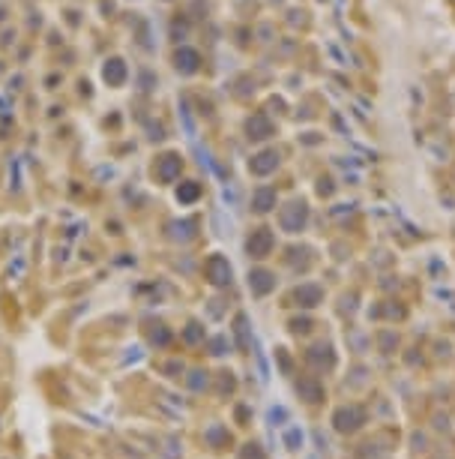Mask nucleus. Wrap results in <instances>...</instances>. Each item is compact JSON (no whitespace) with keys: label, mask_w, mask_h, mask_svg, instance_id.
<instances>
[{"label":"nucleus","mask_w":455,"mask_h":459,"mask_svg":"<svg viewBox=\"0 0 455 459\" xmlns=\"http://www.w3.org/2000/svg\"><path fill=\"white\" fill-rule=\"evenodd\" d=\"M362 423H366V411L360 408V405H342V408H335V414H333V426H335V432H357Z\"/></svg>","instance_id":"1"},{"label":"nucleus","mask_w":455,"mask_h":459,"mask_svg":"<svg viewBox=\"0 0 455 459\" xmlns=\"http://www.w3.org/2000/svg\"><path fill=\"white\" fill-rule=\"evenodd\" d=\"M207 282L216 285V288L231 285V264H228L222 255H213L207 261Z\"/></svg>","instance_id":"2"},{"label":"nucleus","mask_w":455,"mask_h":459,"mask_svg":"<svg viewBox=\"0 0 455 459\" xmlns=\"http://www.w3.org/2000/svg\"><path fill=\"white\" fill-rule=\"evenodd\" d=\"M294 300H297V306H303V309H315V306L324 300V288L306 282V285H299L294 291Z\"/></svg>","instance_id":"3"},{"label":"nucleus","mask_w":455,"mask_h":459,"mask_svg":"<svg viewBox=\"0 0 455 459\" xmlns=\"http://www.w3.org/2000/svg\"><path fill=\"white\" fill-rule=\"evenodd\" d=\"M249 288H252L254 297H263V294H270L272 288H276V276H272L270 270H252V273H249Z\"/></svg>","instance_id":"4"},{"label":"nucleus","mask_w":455,"mask_h":459,"mask_svg":"<svg viewBox=\"0 0 455 459\" xmlns=\"http://www.w3.org/2000/svg\"><path fill=\"white\" fill-rule=\"evenodd\" d=\"M297 393L303 396L306 402H321L324 399V384L317 381L315 375H306V378H299V381H297Z\"/></svg>","instance_id":"5"},{"label":"nucleus","mask_w":455,"mask_h":459,"mask_svg":"<svg viewBox=\"0 0 455 459\" xmlns=\"http://www.w3.org/2000/svg\"><path fill=\"white\" fill-rule=\"evenodd\" d=\"M270 246H272V234L267 228H258L249 237V255L252 258H263V255H270Z\"/></svg>","instance_id":"6"},{"label":"nucleus","mask_w":455,"mask_h":459,"mask_svg":"<svg viewBox=\"0 0 455 459\" xmlns=\"http://www.w3.org/2000/svg\"><path fill=\"white\" fill-rule=\"evenodd\" d=\"M306 360H308V363H315L317 369H333L335 366V354H333V348L330 345H324V342H321V345H312V348H308V354H306Z\"/></svg>","instance_id":"7"},{"label":"nucleus","mask_w":455,"mask_h":459,"mask_svg":"<svg viewBox=\"0 0 455 459\" xmlns=\"http://www.w3.org/2000/svg\"><path fill=\"white\" fill-rule=\"evenodd\" d=\"M204 438L210 441L213 447H219V450L228 447V441H231V435H228V429H225V426H210V429L204 432Z\"/></svg>","instance_id":"8"},{"label":"nucleus","mask_w":455,"mask_h":459,"mask_svg":"<svg viewBox=\"0 0 455 459\" xmlns=\"http://www.w3.org/2000/svg\"><path fill=\"white\" fill-rule=\"evenodd\" d=\"M234 330H236V342H240V348H249L252 339H249V327H245V315H236V318H234Z\"/></svg>","instance_id":"9"},{"label":"nucleus","mask_w":455,"mask_h":459,"mask_svg":"<svg viewBox=\"0 0 455 459\" xmlns=\"http://www.w3.org/2000/svg\"><path fill=\"white\" fill-rule=\"evenodd\" d=\"M189 387H192L195 393H201V390H207V384H210V378H207V372H201V369H195V372H189Z\"/></svg>","instance_id":"10"},{"label":"nucleus","mask_w":455,"mask_h":459,"mask_svg":"<svg viewBox=\"0 0 455 459\" xmlns=\"http://www.w3.org/2000/svg\"><path fill=\"white\" fill-rule=\"evenodd\" d=\"M150 342H156V345H168V342H171V330L165 327V324H156V327L150 330Z\"/></svg>","instance_id":"11"},{"label":"nucleus","mask_w":455,"mask_h":459,"mask_svg":"<svg viewBox=\"0 0 455 459\" xmlns=\"http://www.w3.org/2000/svg\"><path fill=\"white\" fill-rule=\"evenodd\" d=\"M183 336H186V342H201V339H204V327H201L198 321H189Z\"/></svg>","instance_id":"12"},{"label":"nucleus","mask_w":455,"mask_h":459,"mask_svg":"<svg viewBox=\"0 0 455 459\" xmlns=\"http://www.w3.org/2000/svg\"><path fill=\"white\" fill-rule=\"evenodd\" d=\"M285 444H288V450H299V444H303V432H299V429H288L285 432Z\"/></svg>","instance_id":"13"},{"label":"nucleus","mask_w":455,"mask_h":459,"mask_svg":"<svg viewBox=\"0 0 455 459\" xmlns=\"http://www.w3.org/2000/svg\"><path fill=\"white\" fill-rule=\"evenodd\" d=\"M240 459H267V456H263V450L258 444H243Z\"/></svg>","instance_id":"14"},{"label":"nucleus","mask_w":455,"mask_h":459,"mask_svg":"<svg viewBox=\"0 0 455 459\" xmlns=\"http://www.w3.org/2000/svg\"><path fill=\"white\" fill-rule=\"evenodd\" d=\"M290 330H294V333H308V330H312V321H308V318H294V321H290Z\"/></svg>","instance_id":"15"},{"label":"nucleus","mask_w":455,"mask_h":459,"mask_svg":"<svg viewBox=\"0 0 455 459\" xmlns=\"http://www.w3.org/2000/svg\"><path fill=\"white\" fill-rule=\"evenodd\" d=\"M222 378H219V393H231L234 390V378H231V372H219Z\"/></svg>","instance_id":"16"},{"label":"nucleus","mask_w":455,"mask_h":459,"mask_svg":"<svg viewBox=\"0 0 455 459\" xmlns=\"http://www.w3.org/2000/svg\"><path fill=\"white\" fill-rule=\"evenodd\" d=\"M281 420H288V411L285 408H270V423H272V426H279Z\"/></svg>","instance_id":"17"},{"label":"nucleus","mask_w":455,"mask_h":459,"mask_svg":"<svg viewBox=\"0 0 455 459\" xmlns=\"http://www.w3.org/2000/svg\"><path fill=\"white\" fill-rule=\"evenodd\" d=\"M210 348H213V354H225V348H228V339L225 336H216L210 342Z\"/></svg>","instance_id":"18"},{"label":"nucleus","mask_w":455,"mask_h":459,"mask_svg":"<svg viewBox=\"0 0 455 459\" xmlns=\"http://www.w3.org/2000/svg\"><path fill=\"white\" fill-rule=\"evenodd\" d=\"M380 345H384V351H389L396 345V336H393V333H384V336H380Z\"/></svg>","instance_id":"19"},{"label":"nucleus","mask_w":455,"mask_h":459,"mask_svg":"<svg viewBox=\"0 0 455 459\" xmlns=\"http://www.w3.org/2000/svg\"><path fill=\"white\" fill-rule=\"evenodd\" d=\"M165 372H183V363H180V360H171V363H165Z\"/></svg>","instance_id":"20"},{"label":"nucleus","mask_w":455,"mask_h":459,"mask_svg":"<svg viewBox=\"0 0 455 459\" xmlns=\"http://www.w3.org/2000/svg\"><path fill=\"white\" fill-rule=\"evenodd\" d=\"M267 204H270V195H267V192H263V195L258 198V210H267Z\"/></svg>","instance_id":"21"}]
</instances>
